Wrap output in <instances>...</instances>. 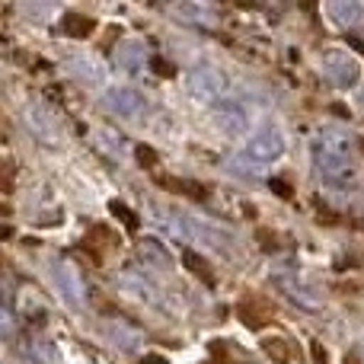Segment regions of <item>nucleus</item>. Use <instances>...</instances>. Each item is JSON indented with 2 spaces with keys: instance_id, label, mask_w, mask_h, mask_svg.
Masks as SVG:
<instances>
[{
  "instance_id": "f257e3e1",
  "label": "nucleus",
  "mask_w": 364,
  "mask_h": 364,
  "mask_svg": "<svg viewBox=\"0 0 364 364\" xmlns=\"http://www.w3.org/2000/svg\"><path fill=\"white\" fill-rule=\"evenodd\" d=\"M314 164L329 182L352 173V141L342 132H326L314 141Z\"/></svg>"
},
{
  "instance_id": "f03ea898",
  "label": "nucleus",
  "mask_w": 364,
  "mask_h": 364,
  "mask_svg": "<svg viewBox=\"0 0 364 364\" xmlns=\"http://www.w3.org/2000/svg\"><path fill=\"white\" fill-rule=\"evenodd\" d=\"M323 74H326V80L333 83V87L352 90L355 83L361 80V61L352 58L348 51H326V58H323Z\"/></svg>"
},
{
  "instance_id": "7ed1b4c3",
  "label": "nucleus",
  "mask_w": 364,
  "mask_h": 364,
  "mask_svg": "<svg viewBox=\"0 0 364 364\" xmlns=\"http://www.w3.org/2000/svg\"><path fill=\"white\" fill-rule=\"evenodd\" d=\"M26 125H29L32 138L48 147H58L64 141V128H61V122H58V115L48 112L45 106H38V102L26 106Z\"/></svg>"
},
{
  "instance_id": "20e7f679",
  "label": "nucleus",
  "mask_w": 364,
  "mask_h": 364,
  "mask_svg": "<svg viewBox=\"0 0 364 364\" xmlns=\"http://www.w3.org/2000/svg\"><path fill=\"white\" fill-rule=\"evenodd\" d=\"M106 109L112 115H119V119L134 122V119H141V115L147 112V100L132 87H115V90H109L106 93Z\"/></svg>"
},
{
  "instance_id": "39448f33",
  "label": "nucleus",
  "mask_w": 364,
  "mask_h": 364,
  "mask_svg": "<svg viewBox=\"0 0 364 364\" xmlns=\"http://www.w3.org/2000/svg\"><path fill=\"white\" fill-rule=\"evenodd\" d=\"M284 154V138L275 132V128H262L250 138L243 157H250L252 164H269V160H278Z\"/></svg>"
},
{
  "instance_id": "423d86ee",
  "label": "nucleus",
  "mask_w": 364,
  "mask_h": 364,
  "mask_svg": "<svg viewBox=\"0 0 364 364\" xmlns=\"http://www.w3.org/2000/svg\"><path fill=\"white\" fill-rule=\"evenodd\" d=\"M224 87H227L224 74H218L214 68H198L188 77V93L198 102H218L224 96Z\"/></svg>"
},
{
  "instance_id": "0eeeda50",
  "label": "nucleus",
  "mask_w": 364,
  "mask_h": 364,
  "mask_svg": "<svg viewBox=\"0 0 364 364\" xmlns=\"http://www.w3.org/2000/svg\"><path fill=\"white\" fill-rule=\"evenodd\" d=\"M55 278H58V288H61V297H64V301L74 304V307H83V297H87V291H83L80 272H77L74 265L68 262V259L55 262Z\"/></svg>"
},
{
  "instance_id": "6e6552de",
  "label": "nucleus",
  "mask_w": 364,
  "mask_h": 364,
  "mask_svg": "<svg viewBox=\"0 0 364 364\" xmlns=\"http://www.w3.org/2000/svg\"><path fill=\"white\" fill-rule=\"evenodd\" d=\"M237 314H240V320H243L250 329H262V326H269V323H272L275 310H272V304L262 301V297H243Z\"/></svg>"
},
{
  "instance_id": "1a4fd4ad",
  "label": "nucleus",
  "mask_w": 364,
  "mask_h": 364,
  "mask_svg": "<svg viewBox=\"0 0 364 364\" xmlns=\"http://www.w3.org/2000/svg\"><path fill=\"white\" fill-rule=\"evenodd\" d=\"M275 284H278V291H282V294H288L301 310H310V314H314V310H320V297H316L307 284L294 282V278H288V275H278Z\"/></svg>"
},
{
  "instance_id": "9d476101",
  "label": "nucleus",
  "mask_w": 364,
  "mask_h": 364,
  "mask_svg": "<svg viewBox=\"0 0 364 364\" xmlns=\"http://www.w3.org/2000/svg\"><path fill=\"white\" fill-rule=\"evenodd\" d=\"M211 119L224 134H240L246 128V112L237 106V102H218Z\"/></svg>"
},
{
  "instance_id": "9b49d317",
  "label": "nucleus",
  "mask_w": 364,
  "mask_h": 364,
  "mask_svg": "<svg viewBox=\"0 0 364 364\" xmlns=\"http://www.w3.org/2000/svg\"><path fill=\"white\" fill-rule=\"evenodd\" d=\"M115 61H119L122 70H128V74H138L141 68H144L147 61V51L141 42H122L119 51H115Z\"/></svg>"
},
{
  "instance_id": "f8f14e48",
  "label": "nucleus",
  "mask_w": 364,
  "mask_h": 364,
  "mask_svg": "<svg viewBox=\"0 0 364 364\" xmlns=\"http://www.w3.org/2000/svg\"><path fill=\"white\" fill-rule=\"evenodd\" d=\"M326 16L333 19L336 26H355L361 19V6L355 0H333L326 6Z\"/></svg>"
},
{
  "instance_id": "ddd939ff",
  "label": "nucleus",
  "mask_w": 364,
  "mask_h": 364,
  "mask_svg": "<svg viewBox=\"0 0 364 364\" xmlns=\"http://www.w3.org/2000/svg\"><path fill=\"white\" fill-rule=\"evenodd\" d=\"M93 19L83 16V13H64L61 16V32L70 38H87L90 32H93Z\"/></svg>"
},
{
  "instance_id": "4468645a",
  "label": "nucleus",
  "mask_w": 364,
  "mask_h": 364,
  "mask_svg": "<svg viewBox=\"0 0 364 364\" xmlns=\"http://www.w3.org/2000/svg\"><path fill=\"white\" fill-rule=\"evenodd\" d=\"M160 186L170 188V192H176V195H186V198H195V201H205L208 198V188L198 186V182H188V179L164 176V179H160Z\"/></svg>"
},
{
  "instance_id": "2eb2a0df",
  "label": "nucleus",
  "mask_w": 364,
  "mask_h": 364,
  "mask_svg": "<svg viewBox=\"0 0 364 364\" xmlns=\"http://www.w3.org/2000/svg\"><path fill=\"white\" fill-rule=\"evenodd\" d=\"M138 252H141V259H144V262L157 265V269H170V252H166L157 240H141Z\"/></svg>"
},
{
  "instance_id": "dca6fc26",
  "label": "nucleus",
  "mask_w": 364,
  "mask_h": 364,
  "mask_svg": "<svg viewBox=\"0 0 364 364\" xmlns=\"http://www.w3.org/2000/svg\"><path fill=\"white\" fill-rule=\"evenodd\" d=\"M182 262H186V269L192 272L195 278H201L205 284H214V272H211V265H208L205 256H198V252H186V256H182Z\"/></svg>"
},
{
  "instance_id": "f3484780",
  "label": "nucleus",
  "mask_w": 364,
  "mask_h": 364,
  "mask_svg": "<svg viewBox=\"0 0 364 364\" xmlns=\"http://www.w3.org/2000/svg\"><path fill=\"white\" fill-rule=\"evenodd\" d=\"M262 352L269 355V358L275 361V364H288L291 358H294L291 346H288L284 339H278V336H275V339H262Z\"/></svg>"
},
{
  "instance_id": "a211bd4d",
  "label": "nucleus",
  "mask_w": 364,
  "mask_h": 364,
  "mask_svg": "<svg viewBox=\"0 0 364 364\" xmlns=\"http://www.w3.org/2000/svg\"><path fill=\"white\" fill-rule=\"evenodd\" d=\"M109 211H112V218H119L122 220V227H125L128 233H138V214L132 211V208L125 205V201H109Z\"/></svg>"
},
{
  "instance_id": "6ab92c4d",
  "label": "nucleus",
  "mask_w": 364,
  "mask_h": 364,
  "mask_svg": "<svg viewBox=\"0 0 364 364\" xmlns=\"http://www.w3.org/2000/svg\"><path fill=\"white\" fill-rule=\"evenodd\" d=\"M176 16L182 19H192V23H201V26H208L214 19V13L208 10V6H201V4H182L176 6Z\"/></svg>"
},
{
  "instance_id": "aec40b11",
  "label": "nucleus",
  "mask_w": 364,
  "mask_h": 364,
  "mask_svg": "<svg viewBox=\"0 0 364 364\" xmlns=\"http://www.w3.org/2000/svg\"><path fill=\"white\" fill-rule=\"evenodd\" d=\"M109 329H112V339H115V342H119V346H122V348H138L141 336H138V333H134V329H132V326H125V323H112V326H109Z\"/></svg>"
},
{
  "instance_id": "412c9836",
  "label": "nucleus",
  "mask_w": 364,
  "mask_h": 364,
  "mask_svg": "<svg viewBox=\"0 0 364 364\" xmlns=\"http://www.w3.org/2000/svg\"><path fill=\"white\" fill-rule=\"evenodd\" d=\"M96 144H100L102 154H109V157H115V154L122 151V138L112 132H96Z\"/></svg>"
},
{
  "instance_id": "4be33fe9",
  "label": "nucleus",
  "mask_w": 364,
  "mask_h": 364,
  "mask_svg": "<svg viewBox=\"0 0 364 364\" xmlns=\"http://www.w3.org/2000/svg\"><path fill=\"white\" fill-rule=\"evenodd\" d=\"M134 157H138V164L147 166V170H151V166H157V154H154V147H147V144L134 147Z\"/></svg>"
},
{
  "instance_id": "5701e85b",
  "label": "nucleus",
  "mask_w": 364,
  "mask_h": 364,
  "mask_svg": "<svg viewBox=\"0 0 364 364\" xmlns=\"http://www.w3.org/2000/svg\"><path fill=\"white\" fill-rule=\"evenodd\" d=\"M269 186H272V192H275L278 198H291V195H294V186H291L288 179H282V176H275Z\"/></svg>"
},
{
  "instance_id": "b1692460",
  "label": "nucleus",
  "mask_w": 364,
  "mask_h": 364,
  "mask_svg": "<svg viewBox=\"0 0 364 364\" xmlns=\"http://www.w3.org/2000/svg\"><path fill=\"white\" fill-rule=\"evenodd\" d=\"M10 333H13V316H10V310L0 304V339H4V336H10Z\"/></svg>"
},
{
  "instance_id": "393cba45",
  "label": "nucleus",
  "mask_w": 364,
  "mask_h": 364,
  "mask_svg": "<svg viewBox=\"0 0 364 364\" xmlns=\"http://www.w3.org/2000/svg\"><path fill=\"white\" fill-rule=\"evenodd\" d=\"M154 70H157L160 77H173V64L164 61V58H154Z\"/></svg>"
},
{
  "instance_id": "a878e982",
  "label": "nucleus",
  "mask_w": 364,
  "mask_h": 364,
  "mask_svg": "<svg viewBox=\"0 0 364 364\" xmlns=\"http://www.w3.org/2000/svg\"><path fill=\"white\" fill-rule=\"evenodd\" d=\"M310 352H314L316 364H326V348H323V342H310Z\"/></svg>"
},
{
  "instance_id": "bb28decb",
  "label": "nucleus",
  "mask_w": 364,
  "mask_h": 364,
  "mask_svg": "<svg viewBox=\"0 0 364 364\" xmlns=\"http://www.w3.org/2000/svg\"><path fill=\"white\" fill-rule=\"evenodd\" d=\"M259 243H262L265 250H275V246H278V243H275V237H272L269 230H259Z\"/></svg>"
},
{
  "instance_id": "cd10ccee",
  "label": "nucleus",
  "mask_w": 364,
  "mask_h": 364,
  "mask_svg": "<svg viewBox=\"0 0 364 364\" xmlns=\"http://www.w3.org/2000/svg\"><path fill=\"white\" fill-rule=\"evenodd\" d=\"M348 45H352V48L358 51V55H364V42H361L358 36H348Z\"/></svg>"
},
{
  "instance_id": "c85d7f7f",
  "label": "nucleus",
  "mask_w": 364,
  "mask_h": 364,
  "mask_svg": "<svg viewBox=\"0 0 364 364\" xmlns=\"http://www.w3.org/2000/svg\"><path fill=\"white\" fill-rule=\"evenodd\" d=\"M13 237V227H6V224H0V240H10Z\"/></svg>"
},
{
  "instance_id": "c756f323",
  "label": "nucleus",
  "mask_w": 364,
  "mask_h": 364,
  "mask_svg": "<svg viewBox=\"0 0 364 364\" xmlns=\"http://www.w3.org/2000/svg\"><path fill=\"white\" fill-rule=\"evenodd\" d=\"M141 364H166L164 358H160V355H147V358L144 361H141Z\"/></svg>"
},
{
  "instance_id": "7c9ffc66",
  "label": "nucleus",
  "mask_w": 364,
  "mask_h": 364,
  "mask_svg": "<svg viewBox=\"0 0 364 364\" xmlns=\"http://www.w3.org/2000/svg\"><path fill=\"white\" fill-rule=\"evenodd\" d=\"M346 364H361V361H358V355L348 352V355H346Z\"/></svg>"
},
{
  "instance_id": "2f4dec72",
  "label": "nucleus",
  "mask_w": 364,
  "mask_h": 364,
  "mask_svg": "<svg viewBox=\"0 0 364 364\" xmlns=\"http://www.w3.org/2000/svg\"><path fill=\"white\" fill-rule=\"evenodd\" d=\"M358 147H361V151H364V138H361V141H358Z\"/></svg>"
}]
</instances>
